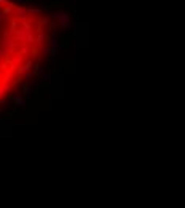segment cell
I'll return each mask as SVG.
<instances>
[{"label": "cell", "mask_w": 185, "mask_h": 208, "mask_svg": "<svg viewBox=\"0 0 185 208\" xmlns=\"http://www.w3.org/2000/svg\"><path fill=\"white\" fill-rule=\"evenodd\" d=\"M50 18L19 0H0V101L31 75L40 54L53 53Z\"/></svg>", "instance_id": "1"}]
</instances>
